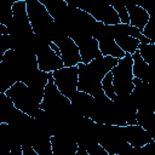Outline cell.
Returning <instances> with one entry per match:
<instances>
[{"mask_svg":"<svg viewBox=\"0 0 155 155\" xmlns=\"http://www.w3.org/2000/svg\"><path fill=\"white\" fill-rule=\"evenodd\" d=\"M119 59L107 56L90 62L88 64L79 63V84L78 91L86 92L93 97H97L103 92L102 81L108 73L117 64Z\"/></svg>","mask_w":155,"mask_h":155,"instance_id":"6da1fadb","label":"cell"},{"mask_svg":"<svg viewBox=\"0 0 155 155\" xmlns=\"http://www.w3.org/2000/svg\"><path fill=\"white\" fill-rule=\"evenodd\" d=\"M27 1V13L35 35L50 41L56 42L57 40L69 36L62 29H59L52 16L48 13L46 7L40 0H25Z\"/></svg>","mask_w":155,"mask_h":155,"instance_id":"7a4b0ae2","label":"cell"},{"mask_svg":"<svg viewBox=\"0 0 155 155\" xmlns=\"http://www.w3.org/2000/svg\"><path fill=\"white\" fill-rule=\"evenodd\" d=\"M5 93L11 98L18 110L23 111L33 119H36L42 111L40 108L42 98H40L30 87H28L22 81L16 82Z\"/></svg>","mask_w":155,"mask_h":155,"instance_id":"3957f363","label":"cell"},{"mask_svg":"<svg viewBox=\"0 0 155 155\" xmlns=\"http://www.w3.org/2000/svg\"><path fill=\"white\" fill-rule=\"evenodd\" d=\"M97 139L109 155H124L130 147L124 133V127L115 125L97 122Z\"/></svg>","mask_w":155,"mask_h":155,"instance_id":"277c9868","label":"cell"},{"mask_svg":"<svg viewBox=\"0 0 155 155\" xmlns=\"http://www.w3.org/2000/svg\"><path fill=\"white\" fill-rule=\"evenodd\" d=\"M113 74V85L116 94H131L134 85H133V59L130 53L121 59H119L117 64L111 69Z\"/></svg>","mask_w":155,"mask_h":155,"instance_id":"5b68a950","label":"cell"},{"mask_svg":"<svg viewBox=\"0 0 155 155\" xmlns=\"http://www.w3.org/2000/svg\"><path fill=\"white\" fill-rule=\"evenodd\" d=\"M33 48L36 54L38 67L41 71L53 73L58 69L64 68V63L59 56L54 53V51L50 46V41L35 35L33 41Z\"/></svg>","mask_w":155,"mask_h":155,"instance_id":"8992f818","label":"cell"},{"mask_svg":"<svg viewBox=\"0 0 155 155\" xmlns=\"http://www.w3.org/2000/svg\"><path fill=\"white\" fill-rule=\"evenodd\" d=\"M54 85L59 92L68 99H73L78 92L79 84V68L76 67H64L52 73Z\"/></svg>","mask_w":155,"mask_h":155,"instance_id":"52a82bcc","label":"cell"},{"mask_svg":"<svg viewBox=\"0 0 155 155\" xmlns=\"http://www.w3.org/2000/svg\"><path fill=\"white\" fill-rule=\"evenodd\" d=\"M92 36H93V39H96L98 41L99 50H101L103 57L110 56V57L121 59L126 56V53L115 42L114 38L111 36V34L108 29V25H105L101 22H97V24L93 29Z\"/></svg>","mask_w":155,"mask_h":155,"instance_id":"ba28073f","label":"cell"},{"mask_svg":"<svg viewBox=\"0 0 155 155\" xmlns=\"http://www.w3.org/2000/svg\"><path fill=\"white\" fill-rule=\"evenodd\" d=\"M80 10L91 15L97 22H101L105 25H116L121 23L117 12L113 7V5H87V6H79Z\"/></svg>","mask_w":155,"mask_h":155,"instance_id":"9c48e42d","label":"cell"},{"mask_svg":"<svg viewBox=\"0 0 155 155\" xmlns=\"http://www.w3.org/2000/svg\"><path fill=\"white\" fill-rule=\"evenodd\" d=\"M53 44H56L61 50V58L64 67H76L79 63H81L80 50L71 38L64 36Z\"/></svg>","mask_w":155,"mask_h":155,"instance_id":"30bf717a","label":"cell"},{"mask_svg":"<svg viewBox=\"0 0 155 155\" xmlns=\"http://www.w3.org/2000/svg\"><path fill=\"white\" fill-rule=\"evenodd\" d=\"M71 108L74 111L80 116V117H90L93 113L94 108V97L86 93V92H80L78 91L74 98L70 101Z\"/></svg>","mask_w":155,"mask_h":155,"instance_id":"8fae6325","label":"cell"},{"mask_svg":"<svg viewBox=\"0 0 155 155\" xmlns=\"http://www.w3.org/2000/svg\"><path fill=\"white\" fill-rule=\"evenodd\" d=\"M127 143L134 148H142L153 140L151 136L139 125H127L124 127Z\"/></svg>","mask_w":155,"mask_h":155,"instance_id":"7c38bea8","label":"cell"},{"mask_svg":"<svg viewBox=\"0 0 155 155\" xmlns=\"http://www.w3.org/2000/svg\"><path fill=\"white\" fill-rule=\"evenodd\" d=\"M80 50V56H81V63L84 64H88L90 62L102 58L103 54L99 50V45L98 41L96 39L91 38H86L82 39L78 42H75Z\"/></svg>","mask_w":155,"mask_h":155,"instance_id":"4fadbf2b","label":"cell"},{"mask_svg":"<svg viewBox=\"0 0 155 155\" xmlns=\"http://www.w3.org/2000/svg\"><path fill=\"white\" fill-rule=\"evenodd\" d=\"M51 143L53 155H75L79 149L75 139L67 134L52 136Z\"/></svg>","mask_w":155,"mask_h":155,"instance_id":"5bb4252c","label":"cell"},{"mask_svg":"<svg viewBox=\"0 0 155 155\" xmlns=\"http://www.w3.org/2000/svg\"><path fill=\"white\" fill-rule=\"evenodd\" d=\"M114 104L125 115L127 125H137V117L136 116H137L138 109H137L131 94H116Z\"/></svg>","mask_w":155,"mask_h":155,"instance_id":"9a60e30c","label":"cell"},{"mask_svg":"<svg viewBox=\"0 0 155 155\" xmlns=\"http://www.w3.org/2000/svg\"><path fill=\"white\" fill-rule=\"evenodd\" d=\"M51 74L52 73H45V71H41L40 69H36L33 73H30L28 76H25L22 82H24L28 87H30L40 98H44L45 88Z\"/></svg>","mask_w":155,"mask_h":155,"instance_id":"2e32d148","label":"cell"},{"mask_svg":"<svg viewBox=\"0 0 155 155\" xmlns=\"http://www.w3.org/2000/svg\"><path fill=\"white\" fill-rule=\"evenodd\" d=\"M128 12V17H130V25L136 27L137 29H139L140 31L144 30L145 25L148 24L150 16L148 15V12L139 6L138 4H126L125 5Z\"/></svg>","mask_w":155,"mask_h":155,"instance_id":"e0dca14e","label":"cell"},{"mask_svg":"<svg viewBox=\"0 0 155 155\" xmlns=\"http://www.w3.org/2000/svg\"><path fill=\"white\" fill-rule=\"evenodd\" d=\"M136 117H137V125L142 126L155 140V113L153 110L138 109Z\"/></svg>","mask_w":155,"mask_h":155,"instance_id":"ac0fdd59","label":"cell"},{"mask_svg":"<svg viewBox=\"0 0 155 155\" xmlns=\"http://www.w3.org/2000/svg\"><path fill=\"white\" fill-rule=\"evenodd\" d=\"M31 147L36 150L39 155H53L52 151V143H51V136L46 133H41L31 144Z\"/></svg>","mask_w":155,"mask_h":155,"instance_id":"d6986e66","label":"cell"},{"mask_svg":"<svg viewBox=\"0 0 155 155\" xmlns=\"http://www.w3.org/2000/svg\"><path fill=\"white\" fill-rule=\"evenodd\" d=\"M115 42L125 53L130 54H133L138 50V46L140 44V41L133 36H120L115 39Z\"/></svg>","mask_w":155,"mask_h":155,"instance_id":"ffe728a7","label":"cell"},{"mask_svg":"<svg viewBox=\"0 0 155 155\" xmlns=\"http://www.w3.org/2000/svg\"><path fill=\"white\" fill-rule=\"evenodd\" d=\"M131 56H132V59H133V75H134V78H138V79H140L143 81L144 78H145V74H147L149 64L142 58V56H140L138 50Z\"/></svg>","mask_w":155,"mask_h":155,"instance_id":"44dd1931","label":"cell"},{"mask_svg":"<svg viewBox=\"0 0 155 155\" xmlns=\"http://www.w3.org/2000/svg\"><path fill=\"white\" fill-rule=\"evenodd\" d=\"M80 148L85 149L87 151L88 155H109L108 151L94 139H91V140H85V142H81L78 144Z\"/></svg>","mask_w":155,"mask_h":155,"instance_id":"7402d4cb","label":"cell"},{"mask_svg":"<svg viewBox=\"0 0 155 155\" xmlns=\"http://www.w3.org/2000/svg\"><path fill=\"white\" fill-rule=\"evenodd\" d=\"M138 51L149 65H155V44H139Z\"/></svg>","mask_w":155,"mask_h":155,"instance_id":"603a6c76","label":"cell"},{"mask_svg":"<svg viewBox=\"0 0 155 155\" xmlns=\"http://www.w3.org/2000/svg\"><path fill=\"white\" fill-rule=\"evenodd\" d=\"M102 90H103V92L107 94V97H109L113 102L115 101L116 93H115L114 85H113V74H111V71L108 73V74L105 75V78L103 79V81H102Z\"/></svg>","mask_w":155,"mask_h":155,"instance_id":"cb8c5ba5","label":"cell"},{"mask_svg":"<svg viewBox=\"0 0 155 155\" xmlns=\"http://www.w3.org/2000/svg\"><path fill=\"white\" fill-rule=\"evenodd\" d=\"M142 33L150 40L151 44H155V17H150L148 24L145 25V28Z\"/></svg>","mask_w":155,"mask_h":155,"instance_id":"d4e9b609","label":"cell"},{"mask_svg":"<svg viewBox=\"0 0 155 155\" xmlns=\"http://www.w3.org/2000/svg\"><path fill=\"white\" fill-rule=\"evenodd\" d=\"M113 7L117 12L121 23L122 24H130V17H128V12H127L126 6L125 5H120V4H114Z\"/></svg>","mask_w":155,"mask_h":155,"instance_id":"484cf974","label":"cell"},{"mask_svg":"<svg viewBox=\"0 0 155 155\" xmlns=\"http://www.w3.org/2000/svg\"><path fill=\"white\" fill-rule=\"evenodd\" d=\"M139 154L140 155H155V140L153 139L150 143L139 148Z\"/></svg>","mask_w":155,"mask_h":155,"instance_id":"4316f807","label":"cell"},{"mask_svg":"<svg viewBox=\"0 0 155 155\" xmlns=\"http://www.w3.org/2000/svg\"><path fill=\"white\" fill-rule=\"evenodd\" d=\"M139 6H142L150 17H155V1H149V2H143L139 4Z\"/></svg>","mask_w":155,"mask_h":155,"instance_id":"83f0119b","label":"cell"},{"mask_svg":"<svg viewBox=\"0 0 155 155\" xmlns=\"http://www.w3.org/2000/svg\"><path fill=\"white\" fill-rule=\"evenodd\" d=\"M22 155H39L31 145H22Z\"/></svg>","mask_w":155,"mask_h":155,"instance_id":"f1b7e54d","label":"cell"},{"mask_svg":"<svg viewBox=\"0 0 155 155\" xmlns=\"http://www.w3.org/2000/svg\"><path fill=\"white\" fill-rule=\"evenodd\" d=\"M50 46H51V48L54 51V53H56L57 56H59V57H61V50L58 48V46H57L56 44H53V42H50Z\"/></svg>","mask_w":155,"mask_h":155,"instance_id":"f546056e","label":"cell"},{"mask_svg":"<svg viewBox=\"0 0 155 155\" xmlns=\"http://www.w3.org/2000/svg\"><path fill=\"white\" fill-rule=\"evenodd\" d=\"M75 155H88V154H87V151L85 149H82V148L79 147V149H78V151H76Z\"/></svg>","mask_w":155,"mask_h":155,"instance_id":"4dcf8cb0","label":"cell"}]
</instances>
